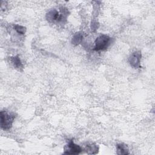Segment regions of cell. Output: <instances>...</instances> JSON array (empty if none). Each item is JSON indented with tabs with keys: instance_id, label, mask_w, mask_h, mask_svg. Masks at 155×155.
Here are the masks:
<instances>
[{
	"instance_id": "cell-2",
	"label": "cell",
	"mask_w": 155,
	"mask_h": 155,
	"mask_svg": "<svg viewBox=\"0 0 155 155\" xmlns=\"http://www.w3.org/2000/svg\"><path fill=\"white\" fill-rule=\"evenodd\" d=\"M1 127L3 130H8L12 127L15 115L5 110L1 111Z\"/></svg>"
},
{
	"instance_id": "cell-3",
	"label": "cell",
	"mask_w": 155,
	"mask_h": 155,
	"mask_svg": "<svg viewBox=\"0 0 155 155\" xmlns=\"http://www.w3.org/2000/svg\"><path fill=\"white\" fill-rule=\"evenodd\" d=\"M111 43V38L107 35H101L95 40L93 50L102 51L108 48Z\"/></svg>"
},
{
	"instance_id": "cell-4",
	"label": "cell",
	"mask_w": 155,
	"mask_h": 155,
	"mask_svg": "<svg viewBox=\"0 0 155 155\" xmlns=\"http://www.w3.org/2000/svg\"><path fill=\"white\" fill-rule=\"evenodd\" d=\"M81 147L74 143L73 140H70L64 147V154H79L82 151Z\"/></svg>"
},
{
	"instance_id": "cell-5",
	"label": "cell",
	"mask_w": 155,
	"mask_h": 155,
	"mask_svg": "<svg viewBox=\"0 0 155 155\" xmlns=\"http://www.w3.org/2000/svg\"><path fill=\"white\" fill-rule=\"evenodd\" d=\"M140 59L141 52L140 51H136L130 56L128 62L130 65L134 68H139L140 67Z\"/></svg>"
},
{
	"instance_id": "cell-6",
	"label": "cell",
	"mask_w": 155,
	"mask_h": 155,
	"mask_svg": "<svg viewBox=\"0 0 155 155\" xmlns=\"http://www.w3.org/2000/svg\"><path fill=\"white\" fill-rule=\"evenodd\" d=\"M116 153L119 155L129 154V149L127 145L123 143H117L116 145Z\"/></svg>"
},
{
	"instance_id": "cell-1",
	"label": "cell",
	"mask_w": 155,
	"mask_h": 155,
	"mask_svg": "<svg viewBox=\"0 0 155 155\" xmlns=\"http://www.w3.org/2000/svg\"><path fill=\"white\" fill-rule=\"evenodd\" d=\"M68 11L65 7H61L58 11L56 8L50 10L46 14V19L51 24H64L67 21Z\"/></svg>"
},
{
	"instance_id": "cell-10",
	"label": "cell",
	"mask_w": 155,
	"mask_h": 155,
	"mask_svg": "<svg viewBox=\"0 0 155 155\" xmlns=\"http://www.w3.org/2000/svg\"><path fill=\"white\" fill-rule=\"evenodd\" d=\"M13 29L20 35H24L26 31V28L22 25H18V24H15L13 25Z\"/></svg>"
},
{
	"instance_id": "cell-9",
	"label": "cell",
	"mask_w": 155,
	"mask_h": 155,
	"mask_svg": "<svg viewBox=\"0 0 155 155\" xmlns=\"http://www.w3.org/2000/svg\"><path fill=\"white\" fill-rule=\"evenodd\" d=\"M83 35L81 32L76 33L74 35L73 38H72V44L74 45H78L79 44L82 40Z\"/></svg>"
},
{
	"instance_id": "cell-8",
	"label": "cell",
	"mask_w": 155,
	"mask_h": 155,
	"mask_svg": "<svg viewBox=\"0 0 155 155\" xmlns=\"http://www.w3.org/2000/svg\"><path fill=\"white\" fill-rule=\"evenodd\" d=\"M10 61L12 64V65H13V67L19 70H21V69L23 68L24 66L23 64L19 58V57L18 56H13L10 58Z\"/></svg>"
},
{
	"instance_id": "cell-7",
	"label": "cell",
	"mask_w": 155,
	"mask_h": 155,
	"mask_svg": "<svg viewBox=\"0 0 155 155\" xmlns=\"http://www.w3.org/2000/svg\"><path fill=\"white\" fill-rule=\"evenodd\" d=\"M85 150L86 151V153L89 154H97L98 153L99 147L94 143H89L85 145Z\"/></svg>"
}]
</instances>
